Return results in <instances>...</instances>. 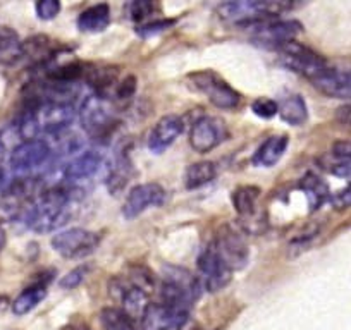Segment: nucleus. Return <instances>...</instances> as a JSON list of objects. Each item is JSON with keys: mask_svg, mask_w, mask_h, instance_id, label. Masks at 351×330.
Wrapping results in <instances>:
<instances>
[{"mask_svg": "<svg viewBox=\"0 0 351 330\" xmlns=\"http://www.w3.org/2000/svg\"><path fill=\"white\" fill-rule=\"evenodd\" d=\"M73 214V191L64 186L45 190L33 203L25 222L32 231L38 234H49L64 227Z\"/></svg>", "mask_w": 351, "mask_h": 330, "instance_id": "obj_1", "label": "nucleus"}, {"mask_svg": "<svg viewBox=\"0 0 351 330\" xmlns=\"http://www.w3.org/2000/svg\"><path fill=\"white\" fill-rule=\"evenodd\" d=\"M154 288V277L141 267H133L131 274L117 275L109 282L110 296L121 305L119 309H123L134 322H140L141 315L150 305L148 294Z\"/></svg>", "mask_w": 351, "mask_h": 330, "instance_id": "obj_2", "label": "nucleus"}, {"mask_svg": "<svg viewBox=\"0 0 351 330\" xmlns=\"http://www.w3.org/2000/svg\"><path fill=\"white\" fill-rule=\"evenodd\" d=\"M295 4L282 0H239L217 5L215 12L226 23L238 26H253L269 19L279 18L291 11Z\"/></svg>", "mask_w": 351, "mask_h": 330, "instance_id": "obj_3", "label": "nucleus"}, {"mask_svg": "<svg viewBox=\"0 0 351 330\" xmlns=\"http://www.w3.org/2000/svg\"><path fill=\"white\" fill-rule=\"evenodd\" d=\"M188 85L195 90V92L202 93L210 100L212 105L222 110H234L241 102V95L228 85L219 74L212 73V71H202V73H193L188 76Z\"/></svg>", "mask_w": 351, "mask_h": 330, "instance_id": "obj_4", "label": "nucleus"}, {"mask_svg": "<svg viewBox=\"0 0 351 330\" xmlns=\"http://www.w3.org/2000/svg\"><path fill=\"white\" fill-rule=\"evenodd\" d=\"M276 50H278L282 64H285L288 69H291L293 73L300 74V76L306 77L310 83L315 81L320 74H324L330 67L322 55L313 52V50L308 49V47L295 42V40H293V42L285 43V45H281Z\"/></svg>", "mask_w": 351, "mask_h": 330, "instance_id": "obj_5", "label": "nucleus"}, {"mask_svg": "<svg viewBox=\"0 0 351 330\" xmlns=\"http://www.w3.org/2000/svg\"><path fill=\"white\" fill-rule=\"evenodd\" d=\"M197 270H198V282H200L202 291L215 292L224 289L226 285L231 282L232 272L229 270L228 265L224 264V260L221 258L217 251V246L215 242H208L202 250L200 257L197 262Z\"/></svg>", "mask_w": 351, "mask_h": 330, "instance_id": "obj_6", "label": "nucleus"}, {"mask_svg": "<svg viewBox=\"0 0 351 330\" xmlns=\"http://www.w3.org/2000/svg\"><path fill=\"white\" fill-rule=\"evenodd\" d=\"M50 244L62 258L76 260V258H84L92 255L99 248L100 236L97 232L86 231V229L73 227L57 232Z\"/></svg>", "mask_w": 351, "mask_h": 330, "instance_id": "obj_7", "label": "nucleus"}, {"mask_svg": "<svg viewBox=\"0 0 351 330\" xmlns=\"http://www.w3.org/2000/svg\"><path fill=\"white\" fill-rule=\"evenodd\" d=\"M80 117L84 131L95 138L106 136L116 126V117L110 103L107 102V99H102L95 93L83 100L80 107Z\"/></svg>", "mask_w": 351, "mask_h": 330, "instance_id": "obj_8", "label": "nucleus"}, {"mask_svg": "<svg viewBox=\"0 0 351 330\" xmlns=\"http://www.w3.org/2000/svg\"><path fill=\"white\" fill-rule=\"evenodd\" d=\"M50 157H52V148H50L49 141L35 138V140L21 141L11 151L9 164L16 173L26 174L40 169L42 165H45L50 160Z\"/></svg>", "mask_w": 351, "mask_h": 330, "instance_id": "obj_9", "label": "nucleus"}, {"mask_svg": "<svg viewBox=\"0 0 351 330\" xmlns=\"http://www.w3.org/2000/svg\"><path fill=\"white\" fill-rule=\"evenodd\" d=\"M191 312L172 308L164 303H150L140 318V330H183Z\"/></svg>", "mask_w": 351, "mask_h": 330, "instance_id": "obj_10", "label": "nucleus"}, {"mask_svg": "<svg viewBox=\"0 0 351 330\" xmlns=\"http://www.w3.org/2000/svg\"><path fill=\"white\" fill-rule=\"evenodd\" d=\"M214 242L215 246H217L219 255H221V258L224 260V264L228 265L229 270L234 272L246 267L250 250L241 232L234 231L232 227L226 225V227L221 229V232H219L217 238L214 239Z\"/></svg>", "mask_w": 351, "mask_h": 330, "instance_id": "obj_11", "label": "nucleus"}, {"mask_svg": "<svg viewBox=\"0 0 351 330\" xmlns=\"http://www.w3.org/2000/svg\"><path fill=\"white\" fill-rule=\"evenodd\" d=\"M228 138V127L219 117L205 116L191 126L190 144L198 153H208Z\"/></svg>", "mask_w": 351, "mask_h": 330, "instance_id": "obj_12", "label": "nucleus"}, {"mask_svg": "<svg viewBox=\"0 0 351 330\" xmlns=\"http://www.w3.org/2000/svg\"><path fill=\"white\" fill-rule=\"evenodd\" d=\"M165 200V190L157 183H143L131 188L123 203V215L136 218L154 207H160Z\"/></svg>", "mask_w": 351, "mask_h": 330, "instance_id": "obj_13", "label": "nucleus"}, {"mask_svg": "<svg viewBox=\"0 0 351 330\" xmlns=\"http://www.w3.org/2000/svg\"><path fill=\"white\" fill-rule=\"evenodd\" d=\"M253 28V38L262 45L279 49L285 43L293 42L295 36L302 31V25L298 21H279V19H269V21L258 23V25L250 26Z\"/></svg>", "mask_w": 351, "mask_h": 330, "instance_id": "obj_14", "label": "nucleus"}, {"mask_svg": "<svg viewBox=\"0 0 351 330\" xmlns=\"http://www.w3.org/2000/svg\"><path fill=\"white\" fill-rule=\"evenodd\" d=\"M183 129L184 123L180 116L169 114V116L160 117L148 134V148L154 153H164L181 136Z\"/></svg>", "mask_w": 351, "mask_h": 330, "instance_id": "obj_15", "label": "nucleus"}, {"mask_svg": "<svg viewBox=\"0 0 351 330\" xmlns=\"http://www.w3.org/2000/svg\"><path fill=\"white\" fill-rule=\"evenodd\" d=\"M312 86L329 99L351 100V71L329 67L326 73L312 81Z\"/></svg>", "mask_w": 351, "mask_h": 330, "instance_id": "obj_16", "label": "nucleus"}, {"mask_svg": "<svg viewBox=\"0 0 351 330\" xmlns=\"http://www.w3.org/2000/svg\"><path fill=\"white\" fill-rule=\"evenodd\" d=\"M102 165V155L99 151H83L81 155L67 162L64 167V179L83 181L92 177Z\"/></svg>", "mask_w": 351, "mask_h": 330, "instance_id": "obj_17", "label": "nucleus"}, {"mask_svg": "<svg viewBox=\"0 0 351 330\" xmlns=\"http://www.w3.org/2000/svg\"><path fill=\"white\" fill-rule=\"evenodd\" d=\"M289 147V138L286 134H274L269 136L258 147V150L253 155V164L256 167H274L282 157H285L286 150Z\"/></svg>", "mask_w": 351, "mask_h": 330, "instance_id": "obj_18", "label": "nucleus"}, {"mask_svg": "<svg viewBox=\"0 0 351 330\" xmlns=\"http://www.w3.org/2000/svg\"><path fill=\"white\" fill-rule=\"evenodd\" d=\"M110 25L109 4H95L84 9L76 19V26L83 33H100Z\"/></svg>", "mask_w": 351, "mask_h": 330, "instance_id": "obj_19", "label": "nucleus"}, {"mask_svg": "<svg viewBox=\"0 0 351 330\" xmlns=\"http://www.w3.org/2000/svg\"><path fill=\"white\" fill-rule=\"evenodd\" d=\"M260 196V188L256 186H239L232 193V205L234 210L243 220L250 222L256 215V200Z\"/></svg>", "mask_w": 351, "mask_h": 330, "instance_id": "obj_20", "label": "nucleus"}, {"mask_svg": "<svg viewBox=\"0 0 351 330\" xmlns=\"http://www.w3.org/2000/svg\"><path fill=\"white\" fill-rule=\"evenodd\" d=\"M279 116L291 126H302L308 119V107L302 95H289L279 105Z\"/></svg>", "mask_w": 351, "mask_h": 330, "instance_id": "obj_21", "label": "nucleus"}, {"mask_svg": "<svg viewBox=\"0 0 351 330\" xmlns=\"http://www.w3.org/2000/svg\"><path fill=\"white\" fill-rule=\"evenodd\" d=\"M45 298H47L45 285L43 284L29 285V288H26L25 291H23L21 294H19L18 298L12 301V305H11L12 313L18 316L28 315V313L33 312V309H35L36 306H38Z\"/></svg>", "mask_w": 351, "mask_h": 330, "instance_id": "obj_22", "label": "nucleus"}, {"mask_svg": "<svg viewBox=\"0 0 351 330\" xmlns=\"http://www.w3.org/2000/svg\"><path fill=\"white\" fill-rule=\"evenodd\" d=\"M215 176H217V169L212 162H195L184 173V186L186 190H198L212 183Z\"/></svg>", "mask_w": 351, "mask_h": 330, "instance_id": "obj_23", "label": "nucleus"}, {"mask_svg": "<svg viewBox=\"0 0 351 330\" xmlns=\"http://www.w3.org/2000/svg\"><path fill=\"white\" fill-rule=\"evenodd\" d=\"M131 177V162L126 155H119L112 165L109 167V174H107V186L114 194L123 191L126 184L130 183Z\"/></svg>", "mask_w": 351, "mask_h": 330, "instance_id": "obj_24", "label": "nucleus"}, {"mask_svg": "<svg viewBox=\"0 0 351 330\" xmlns=\"http://www.w3.org/2000/svg\"><path fill=\"white\" fill-rule=\"evenodd\" d=\"M300 188H302L306 200H308L310 210H317L326 201V198L329 196V186L320 177H317L315 174H306L302 183H300Z\"/></svg>", "mask_w": 351, "mask_h": 330, "instance_id": "obj_25", "label": "nucleus"}, {"mask_svg": "<svg viewBox=\"0 0 351 330\" xmlns=\"http://www.w3.org/2000/svg\"><path fill=\"white\" fill-rule=\"evenodd\" d=\"M100 325L104 330H138L134 320L119 308H104L100 313Z\"/></svg>", "mask_w": 351, "mask_h": 330, "instance_id": "obj_26", "label": "nucleus"}, {"mask_svg": "<svg viewBox=\"0 0 351 330\" xmlns=\"http://www.w3.org/2000/svg\"><path fill=\"white\" fill-rule=\"evenodd\" d=\"M320 167L327 173L337 177H350L351 179V158L339 157V155L327 153L319 160Z\"/></svg>", "mask_w": 351, "mask_h": 330, "instance_id": "obj_27", "label": "nucleus"}, {"mask_svg": "<svg viewBox=\"0 0 351 330\" xmlns=\"http://www.w3.org/2000/svg\"><path fill=\"white\" fill-rule=\"evenodd\" d=\"M252 110L255 116L262 117V119H272L279 114V103L276 100L267 99V97H262L252 103Z\"/></svg>", "mask_w": 351, "mask_h": 330, "instance_id": "obj_28", "label": "nucleus"}, {"mask_svg": "<svg viewBox=\"0 0 351 330\" xmlns=\"http://www.w3.org/2000/svg\"><path fill=\"white\" fill-rule=\"evenodd\" d=\"M88 272H90V267L88 265H80V267L73 268V270L69 272V274L64 275L62 279H60L59 285L62 289H74L77 288V285L81 284V282L86 279Z\"/></svg>", "mask_w": 351, "mask_h": 330, "instance_id": "obj_29", "label": "nucleus"}, {"mask_svg": "<svg viewBox=\"0 0 351 330\" xmlns=\"http://www.w3.org/2000/svg\"><path fill=\"white\" fill-rule=\"evenodd\" d=\"M128 14L130 19H133L134 23L147 21L152 14H154V4L152 2H131L128 5Z\"/></svg>", "mask_w": 351, "mask_h": 330, "instance_id": "obj_30", "label": "nucleus"}, {"mask_svg": "<svg viewBox=\"0 0 351 330\" xmlns=\"http://www.w3.org/2000/svg\"><path fill=\"white\" fill-rule=\"evenodd\" d=\"M35 11L42 21H50V19H56L57 14L60 12V2H57V0H42L35 5Z\"/></svg>", "mask_w": 351, "mask_h": 330, "instance_id": "obj_31", "label": "nucleus"}, {"mask_svg": "<svg viewBox=\"0 0 351 330\" xmlns=\"http://www.w3.org/2000/svg\"><path fill=\"white\" fill-rule=\"evenodd\" d=\"M171 25H174V21H172V19H164V21H160V19H158V21H148V23H145V25H140L136 28V31H138V35L143 36V38H148V36H154V35H157V33L167 29Z\"/></svg>", "mask_w": 351, "mask_h": 330, "instance_id": "obj_32", "label": "nucleus"}, {"mask_svg": "<svg viewBox=\"0 0 351 330\" xmlns=\"http://www.w3.org/2000/svg\"><path fill=\"white\" fill-rule=\"evenodd\" d=\"M19 45V36L14 29L8 26H0V53L9 52Z\"/></svg>", "mask_w": 351, "mask_h": 330, "instance_id": "obj_33", "label": "nucleus"}, {"mask_svg": "<svg viewBox=\"0 0 351 330\" xmlns=\"http://www.w3.org/2000/svg\"><path fill=\"white\" fill-rule=\"evenodd\" d=\"M136 92V77L134 76H126L124 79L119 81L116 90L117 99H130Z\"/></svg>", "mask_w": 351, "mask_h": 330, "instance_id": "obj_34", "label": "nucleus"}, {"mask_svg": "<svg viewBox=\"0 0 351 330\" xmlns=\"http://www.w3.org/2000/svg\"><path fill=\"white\" fill-rule=\"evenodd\" d=\"M332 207L336 210H346V208H351V183L348 184L346 188H343L341 191H337L332 196Z\"/></svg>", "mask_w": 351, "mask_h": 330, "instance_id": "obj_35", "label": "nucleus"}, {"mask_svg": "<svg viewBox=\"0 0 351 330\" xmlns=\"http://www.w3.org/2000/svg\"><path fill=\"white\" fill-rule=\"evenodd\" d=\"M336 119L339 120L341 124H344V126H351V103H348V105H343L337 109Z\"/></svg>", "mask_w": 351, "mask_h": 330, "instance_id": "obj_36", "label": "nucleus"}, {"mask_svg": "<svg viewBox=\"0 0 351 330\" xmlns=\"http://www.w3.org/2000/svg\"><path fill=\"white\" fill-rule=\"evenodd\" d=\"M11 299L8 298V296H4V294H0V316L4 315L5 312H8L9 308H11Z\"/></svg>", "mask_w": 351, "mask_h": 330, "instance_id": "obj_37", "label": "nucleus"}, {"mask_svg": "<svg viewBox=\"0 0 351 330\" xmlns=\"http://www.w3.org/2000/svg\"><path fill=\"white\" fill-rule=\"evenodd\" d=\"M4 246H5V231L4 227L0 225V251L4 250Z\"/></svg>", "mask_w": 351, "mask_h": 330, "instance_id": "obj_38", "label": "nucleus"}, {"mask_svg": "<svg viewBox=\"0 0 351 330\" xmlns=\"http://www.w3.org/2000/svg\"><path fill=\"white\" fill-rule=\"evenodd\" d=\"M4 153H5V147L0 143V162H2V158H4Z\"/></svg>", "mask_w": 351, "mask_h": 330, "instance_id": "obj_39", "label": "nucleus"}, {"mask_svg": "<svg viewBox=\"0 0 351 330\" xmlns=\"http://www.w3.org/2000/svg\"><path fill=\"white\" fill-rule=\"evenodd\" d=\"M2 179H4V176H2V173H0V186H2Z\"/></svg>", "mask_w": 351, "mask_h": 330, "instance_id": "obj_40", "label": "nucleus"}, {"mask_svg": "<svg viewBox=\"0 0 351 330\" xmlns=\"http://www.w3.org/2000/svg\"><path fill=\"white\" fill-rule=\"evenodd\" d=\"M76 330H88V329H76Z\"/></svg>", "mask_w": 351, "mask_h": 330, "instance_id": "obj_41", "label": "nucleus"}]
</instances>
